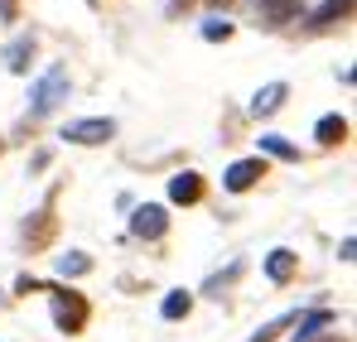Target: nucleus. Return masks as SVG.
Masks as SVG:
<instances>
[{"label":"nucleus","mask_w":357,"mask_h":342,"mask_svg":"<svg viewBox=\"0 0 357 342\" xmlns=\"http://www.w3.org/2000/svg\"><path fill=\"white\" fill-rule=\"evenodd\" d=\"M63 97H68V68L63 63H54L34 87H29V121H44L49 111H59Z\"/></svg>","instance_id":"f257e3e1"},{"label":"nucleus","mask_w":357,"mask_h":342,"mask_svg":"<svg viewBox=\"0 0 357 342\" xmlns=\"http://www.w3.org/2000/svg\"><path fill=\"white\" fill-rule=\"evenodd\" d=\"M44 289L54 294V323H59V333H82L87 318H92L87 299L77 289H63V285H44Z\"/></svg>","instance_id":"f03ea898"},{"label":"nucleus","mask_w":357,"mask_h":342,"mask_svg":"<svg viewBox=\"0 0 357 342\" xmlns=\"http://www.w3.org/2000/svg\"><path fill=\"white\" fill-rule=\"evenodd\" d=\"M116 135V121L112 116H87V121H68L63 125V140L68 145H107Z\"/></svg>","instance_id":"7ed1b4c3"},{"label":"nucleus","mask_w":357,"mask_h":342,"mask_svg":"<svg viewBox=\"0 0 357 342\" xmlns=\"http://www.w3.org/2000/svg\"><path fill=\"white\" fill-rule=\"evenodd\" d=\"M130 231H135L140 241H165V231H169V212H165L160 203H140V208L130 212Z\"/></svg>","instance_id":"20e7f679"},{"label":"nucleus","mask_w":357,"mask_h":342,"mask_svg":"<svg viewBox=\"0 0 357 342\" xmlns=\"http://www.w3.org/2000/svg\"><path fill=\"white\" fill-rule=\"evenodd\" d=\"M266 173H271V164H266L261 155H256V160H237L232 169L222 173V188H227V193H246V188H256Z\"/></svg>","instance_id":"39448f33"},{"label":"nucleus","mask_w":357,"mask_h":342,"mask_svg":"<svg viewBox=\"0 0 357 342\" xmlns=\"http://www.w3.org/2000/svg\"><path fill=\"white\" fill-rule=\"evenodd\" d=\"M203 193H208V183H203V173L183 169L169 178V203H178V208H193V203H203Z\"/></svg>","instance_id":"423d86ee"},{"label":"nucleus","mask_w":357,"mask_h":342,"mask_svg":"<svg viewBox=\"0 0 357 342\" xmlns=\"http://www.w3.org/2000/svg\"><path fill=\"white\" fill-rule=\"evenodd\" d=\"M295 275H299V251L275 246V251L266 256V280H271V285H290Z\"/></svg>","instance_id":"0eeeda50"},{"label":"nucleus","mask_w":357,"mask_h":342,"mask_svg":"<svg viewBox=\"0 0 357 342\" xmlns=\"http://www.w3.org/2000/svg\"><path fill=\"white\" fill-rule=\"evenodd\" d=\"M256 10H261L266 24H290L304 15V0H256Z\"/></svg>","instance_id":"6e6552de"},{"label":"nucleus","mask_w":357,"mask_h":342,"mask_svg":"<svg viewBox=\"0 0 357 342\" xmlns=\"http://www.w3.org/2000/svg\"><path fill=\"white\" fill-rule=\"evenodd\" d=\"M285 97H290V87L285 82H266L256 97H251V116H275L285 107Z\"/></svg>","instance_id":"1a4fd4ad"},{"label":"nucleus","mask_w":357,"mask_h":342,"mask_svg":"<svg viewBox=\"0 0 357 342\" xmlns=\"http://www.w3.org/2000/svg\"><path fill=\"white\" fill-rule=\"evenodd\" d=\"M49 236H54V198L39 208V222H24V241H29V251L49 246Z\"/></svg>","instance_id":"9d476101"},{"label":"nucleus","mask_w":357,"mask_h":342,"mask_svg":"<svg viewBox=\"0 0 357 342\" xmlns=\"http://www.w3.org/2000/svg\"><path fill=\"white\" fill-rule=\"evenodd\" d=\"M314 140H319L324 150L343 145V140H348V116H324V121L314 125Z\"/></svg>","instance_id":"9b49d317"},{"label":"nucleus","mask_w":357,"mask_h":342,"mask_svg":"<svg viewBox=\"0 0 357 342\" xmlns=\"http://www.w3.org/2000/svg\"><path fill=\"white\" fill-rule=\"evenodd\" d=\"M348 10H353V0H328V5H319L314 20H309V29H314V34H319V29H333L338 20H348Z\"/></svg>","instance_id":"f8f14e48"},{"label":"nucleus","mask_w":357,"mask_h":342,"mask_svg":"<svg viewBox=\"0 0 357 342\" xmlns=\"http://www.w3.org/2000/svg\"><path fill=\"white\" fill-rule=\"evenodd\" d=\"M295 323H299L295 342H309V338H319V333H324V328H333V323H338V318H333V313H328V309H314V313H304V318H295Z\"/></svg>","instance_id":"ddd939ff"},{"label":"nucleus","mask_w":357,"mask_h":342,"mask_svg":"<svg viewBox=\"0 0 357 342\" xmlns=\"http://www.w3.org/2000/svg\"><path fill=\"white\" fill-rule=\"evenodd\" d=\"M29 58H34V34L10 39V49H5V68H10V72H24V68H29Z\"/></svg>","instance_id":"4468645a"},{"label":"nucleus","mask_w":357,"mask_h":342,"mask_svg":"<svg viewBox=\"0 0 357 342\" xmlns=\"http://www.w3.org/2000/svg\"><path fill=\"white\" fill-rule=\"evenodd\" d=\"M256 145H261V160H266V155H275V160H290V164L299 160V145H290L285 135H256Z\"/></svg>","instance_id":"2eb2a0df"},{"label":"nucleus","mask_w":357,"mask_h":342,"mask_svg":"<svg viewBox=\"0 0 357 342\" xmlns=\"http://www.w3.org/2000/svg\"><path fill=\"white\" fill-rule=\"evenodd\" d=\"M188 309H193V294L188 289H174V294H165V304H160V313L174 323V318H188Z\"/></svg>","instance_id":"dca6fc26"},{"label":"nucleus","mask_w":357,"mask_h":342,"mask_svg":"<svg viewBox=\"0 0 357 342\" xmlns=\"http://www.w3.org/2000/svg\"><path fill=\"white\" fill-rule=\"evenodd\" d=\"M87 270H92V261H87L82 251H63L59 256V275L63 280H77V275H87Z\"/></svg>","instance_id":"f3484780"},{"label":"nucleus","mask_w":357,"mask_h":342,"mask_svg":"<svg viewBox=\"0 0 357 342\" xmlns=\"http://www.w3.org/2000/svg\"><path fill=\"white\" fill-rule=\"evenodd\" d=\"M295 318H299V313H285V318H275V323H266L261 333H251L246 342H275L280 333H285V328H290V323H295Z\"/></svg>","instance_id":"a211bd4d"},{"label":"nucleus","mask_w":357,"mask_h":342,"mask_svg":"<svg viewBox=\"0 0 357 342\" xmlns=\"http://www.w3.org/2000/svg\"><path fill=\"white\" fill-rule=\"evenodd\" d=\"M203 39H208V44H218V39H232V24H227V20H208V24H203Z\"/></svg>","instance_id":"6ab92c4d"},{"label":"nucleus","mask_w":357,"mask_h":342,"mask_svg":"<svg viewBox=\"0 0 357 342\" xmlns=\"http://www.w3.org/2000/svg\"><path fill=\"white\" fill-rule=\"evenodd\" d=\"M20 294H39V289H44V280H34V275H20Z\"/></svg>","instance_id":"aec40b11"},{"label":"nucleus","mask_w":357,"mask_h":342,"mask_svg":"<svg viewBox=\"0 0 357 342\" xmlns=\"http://www.w3.org/2000/svg\"><path fill=\"white\" fill-rule=\"evenodd\" d=\"M0 20H20V0H0Z\"/></svg>","instance_id":"412c9836"},{"label":"nucleus","mask_w":357,"mask_h":342,"mask_svg":"<svg viewBox=\"0 0 357 342\" xmlns=\"http://www.w3.org/2000/svg\"><path fill=\"white\" fill-rule=\"evenodd\" d=\"M208 5H213V10H218V5H232V0H208Z\"/></svg>","instance_id":"4be33fe9"}]
</instances>
